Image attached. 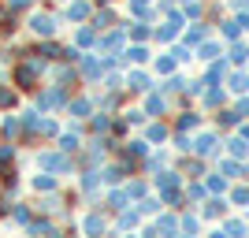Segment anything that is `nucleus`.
<instances>
[{"mask_svg":"<svg viewBox=\"0 0 249 238\" xmlns=\"http://www.w3.org/2000/svg\"><path fill=\"white\" fill-rule=\"evenodd\" d=\"M34 186H37V190H52V186H56V179L41 175V179H34Z\"/></svg>","mask_w":249,"mask_h":238,"instance_id":"obj_4","label":"nucleus"},{"mask_svg":"<svg viewBox=\"0 0 249 238\" xmlns=\"http://www.w3.org/2000/svg\"><path fill=\"white\" fill-rule=\"evenodd\" d=\"M30 30L41 34V37H49V34H56V19H49V15H34V19H30Z\"/></svg>","mask_w":249,"mask_h":238,"instance_id":"obj_1","label":"nucleus"},{"mask_svg":"<svg viewBox=\"0 0 249 238\" xmlns=\"http://www.w3.org/2000/svg\"><path fill=\"white\" fill-rule=\"evenodd\" d=\"M101 227H104V223L97 216H86V231H101Z\"/></svg>","mask_w":249,"mask_h":238,"instance_id":"obj_6","label":"nucleus"},{"mask_svg":"<svg viewBox=\"0 0 249 238\" xmlns=\"http://www.w3.org/2000/svg\"><path fill=\"white\" fill-rule=\"evenodd\" d=\"M86 112H89V104H86V101H74V108H71V115H86Z\"/></svg>","mask_w":249,"mask_h":238,"instance_id":"obj_7","label":"nucleus"},{"mask_svg":"<svg viewBox=\"0 0 249 238\" xmlns=\"http://www.w3.org/2000/svg\"><path fill=\"white\" fill-rule=\"evenodd\" d=\"M60 149H67V153H71V149H78V138H74V134H63V138H60Z\"/></svg>","mask_w":249,"mask_h":238,"instance_id":"obj_3","label":"nucleus"},{"mask_svg":"<svg viewBox=\"0 0 249 238\" xmlns=\"http://www.w3.org/2000/svg\"><path fill=\"white\" fill-rule=\"evenodd\" d=\"M41 164H45V167H52V171H67V167H71V164H67V160H63L60 153H49V156H41Z\"/></svg>","mask_w":249,"mask_h":238,"instance_id":"obj_2","label":"nucleus"},{"mask_svg":"<svg viewBox=\"0 0 249 238\" xmlns=\"http://www.w3.org/2000/svg\"><path fill=\"white\" fill-rule=\"evenodd\" d=\"M11 104H15V93H11V90H0V108H11Z\"/></svg>","mask_w":249,"mask_h":238,"instance_id":"obj_5","label":"nucleus"},{"mask_svg":"<svg viewBox=\"0 0 249 238\" xmlns=\"http://www.w3.org/2000/svg\"><path fill=\"white\" fill-rule=\"evenodd\" d=\"M11 4H15V8H22V4H34V0H11Z\"/></svg>","mask_w":249,"mask_h":238,"instance_id":"obj_8","label":"nucleus"}]
</instances>
